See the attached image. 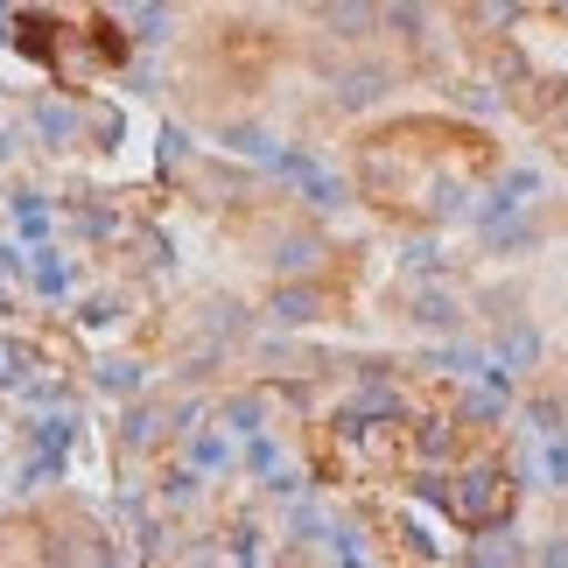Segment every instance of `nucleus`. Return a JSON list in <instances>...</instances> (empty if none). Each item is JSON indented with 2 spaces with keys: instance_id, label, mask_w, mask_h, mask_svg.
<instances>
[{
  "instance_id": "6e6552de",
  "label": "nucleus",
  "mask_w": 568,
  "mask_h": 568,
  "mask_svg": "<svg viewBox=\"0 0 568 568\" xmlns=\"http://www.w3.org/2000/svg\"><path fill=\"white\" fill-rule=\"evenodd\" d=\"M169 29H176V14H169V0H141L134 8V42H148V50H162Z\"/></svg>"
},
{
  "instance_id": "f257e3e1",
  "label": "nucleus",
  "mask_w": 568,
  "mask_h": 568,
  "mask_svg": "<svg viewBox=\"0 0 568 568\" xmlns=\"http://www.w3.org/2000/svg\"><path fill=\"white\" fill-rule=\"evenodd\" d=\"M379 14H386V0H323V29H331L337 42L379 36Z\"/></svg>"
},
{
  "instance_id": "4be33fe9",
  "label": "nucleus",
  "mask_w": 568,
  "mask_h": 568,
  "mask_svg": "<svg viewBox=\"0 0 568 568\" xmlns=\"http://www.w3.org/2000/svg\"><path fill=\"white\" fill-rule=\"evenodd\" d=\"M470 561H519V548H506V534H491V540H477Z\"/></svg>"
},
{
  "instance_id": "cd10ccee",
  "label": "nucleus",
  "mask_w": 568,
  "mask_h": 568,
  "mask_svg": "<svg viewBox=\"0 0 568 568\" xmlns=\"http://www.w3.org/2000/svg\"><path fill=\"white\" fill-rule=\"evenodd\" d=\"M548 8H555V14H568V0H548Z\"/></svg>"
},
{
  "instance_id": "9d476101",
  "label": "nucleus",
  "mask_w": 568,
  "mask_h": 568,
  "mask_svg": "<svg viewBox=\"0 0 568 568\" xmlns=\"http://www.w3.org/2000/svg\"><path fill=\"white\" fill-rule=\"evenodd\" d=\"M36 134L50 148H71L78 141V113H71V105H36Z\"/></svg>"
},
{
  "instance_id": "423d86ee",
  "label": "nucleus",
  "mask_w": 568,
  "mask_h": 568,
  "mask_svg": "<svg viewBox=\"0 0 568 568\" xmlns=\"http://www.w3.org/2000/svg\"><path fill=\"white\" fill-rule=\"evenodd\" d=\"M274 267H281V274H310V267H323V239L288 232V239L274 246Z\"/></svg>"
},
{
  "instance_id": "f03ea898",
  "label": "nucleus",
  "mask_w": 568,
  "mask_h": 568,
  "mask_svg": "<svg viewBox=\"0 0 568 568\" xmlns=\"http://www.w3.org/2000/svg\"><path fill=\"white\" fill-rule=\"evenodd\" d=\"M449 506L464 519H485V513L498 519V513H506V470H470L464 491H449Z\"/></svg>"
},
{
  "instance_id": "a878e982",
  "label": "nucleus",
  "mask_w": 568,
  "mask_h": 568,
  "mask_svg": "<svg viewBox=\"0 0 568 568\" xmlns=\"http://www.w3.org/2000/svg\"><path fill=\"white\" fill-rule=\"evenodd\" d=\"M540 561H568V534H555L548 548H540Z\"/></svg>"
},
{
  "instance_id": "dca6fc26",
  "label": "nucleus",
  "mask_w": 568,
  "mask_h": 568,
  "mask_svg": "<svg viewBox=\"0 0 568 568\" xmlns=\"http://www.w3.org/2000/svg\"><path fill=\"white\" fill-rule=\"evenodd\" d=\"M225 141L239 148V155H253V162H281V155H274V134H260V126H232Z\"/></svg>"
},
{
  "instance_id": "5701e85b",
  "label": "nucleus",
  "mask_w": 568,
  "mask_h": 568,
  "mask_svg": "<svg viewBox=\"0 0 568 568\" xmlns=\"http://www.w3.org/2000/svg\"><path fill=\"white\" fill-rule=\"evenodd\" d=\"M78 323H84V331H105V323H113V302H105V295H99V302H84V316H78Z\"/></svg>"
},
{
  "instance_id": "b1692460",
  "label": "nucleus",
  "mask_w": 568,
  "mask_h": 568,
  "mask_svg": "<svg viewBox=\"0 0 568 568\" xmlns=\"http://www.w3.org/2000/svg\"><path fill=\"white\" fill-rule=\"evenodd\" d=\"M78 232H92V239H105V232H113V211H84V217H78Z\"/></svg>"
},
{
  "instance_id": "6ab92c4d",
  "label": "nucleus",
  "mask_w": 568,
  "mask_h": 568,
  "mask_svg": "<svg viewBox=\"0 0 568 568\" xmlns=\"http://www.w3.org/2000/svg\"><path fill=\"white\" fill-rule=\"evenodd\" d=\"M407 267H414V274H443L449 260H443V246H435V239H414V246H407Z\"/></svg>"
},
{
  "instance_id": "f3484780",
  "label": "nucleus",
  "mask_w": 568,
  "mask_h": 568,
  "mask_svg": "<svg viewBox=\"0 0 568 568\" xmlns=\"http://www.w3.org/2000/svg\"><path fill=\"white\" fill-rule=\"evenodd\" d=\"M225 456H232V449H225V435H211V428L190 443V464H196V470H225Z\"/></svg>"
},
{
  "instance_id": "7ed1b4c3",
  "label": "nucleus",
  "mask_w": 568,
  "mask_h": 568,
  "mask_svg": "<svg viewBox=\"0 0 568 568\" xmlns=\"http://www.w3.org/2000/svg\"><path fill=\"white\" fill-rule=\"evenodd\" d=\"M407 316L422 323V331H435V337H456V331H464V310H456V295H449V288H414Z\"/></svg>"
},
{
  "instance_id": "0eeeda50",
  "label": "nucleus",
  "mask_w": 568,
  "mask_h": 568,
  "mask_svg": "<svg viewBox=\"0 0 568 568\" xmlns=\"http://www.w3.org/2000/svg\"><path fill=\"white\" fill-rule=\"evenodd\" d=\"M379 29H393L400 42H428V8H422V0H386Z\"/></svg>"
},
{
  "instance_id": "ddd939ff",
  "label": "nucleus",
  "mask_w": 568,
  "mask_h": 568,
  "mask_svg": "<svg viewBox=\"0 0 568 568\" xmlns=\"http://www.w3.org/2000/svg\"><path fill=\"white\" fill-rule=\"evenodd\" d=\"M225 428L232 435H260V428H267V407H260L253 393H239V400H225Z\"/></svg>"
},
{
  "instance_id": "f8f14e48",
  "label": "nucleus",
  "mask_w": 568,
  "mask_h": 568,
  "mask_svg": "<svg viewBox=\"0 0 568 568\" xmlns=\"http://www.w3.org/2000/svg\"><path fill=\"white\" fill-rule=\"evenodd\" d=\"M141 379H148V373H141L134 358H105V365H99V386H105V393H120V400H134Z\"/></svg>"
},
{
  "instance_id": "a211bd4d",
  "label": "nucleus",
  "mask_w": 568,
  "mask_h": 568,
  "mask_svg": "<svg viewBox=\"0 0 568 568\" xmlns=\"http://www.w3.org/2000/svg\"><path fill=\"white\" fill-rule=\"evenodd\" d=\"M527 422H534L540 443H555L561 435V400H527Z\"/></svg>"
},
{
  "instance_id": "9b49d317",
  "label": "nucleus",
  "mask_w": 568,
  "mask_h": 568,
  "mask_svg": "<svg viewBox=\"0 0 568 568\" xmlns=\"http://www.w3.org/2000/svg\"><path fill=\"white\" fill-rule=\"evenodd\" d=\"M120 443H126V449H148V443H162V407H126V422H120Z\"/></svg>"
},
{
  "instance_id": "20e7f679",
  "label": "nucleus",
  "mask_w": 568,
  "mask_h": 568,
  "mask_svg": "<svg viewBox=\"0 0 568 568\" xmlns=\"http://www.w3.org/2000/svg\"><path fill=\"white\" fill-rule=\"evenodd\" d=\"M386 92H393V71H386V63H358V71H344L337 105H344V113H365V105H379Z\"/></svg>"
},
{
  "instance_id": "bb28decb",
  "label": "nucleus",
  "mask_w": 568,
  "mask_h": 568,
  "mask_svg": "<svg viewBox=\"0 0 568 568\" xmlns=\"http://www.w3.org/2000/svg\"><path fill=\"white\" fill-rule=\"evenodd\" d=\"M14 148H21V134H14V126H8V134H0V162H8V155H14Z\"/></svg>"
},
{
  "instance_id": "aec40b11",
  "label": "nucleus",
  "mask_w": 568,
  "mask_h": 568,
  "mask_svg": "<svg viewBox=\"0 0 568 568\" xmlns=\"http://www.w3.org/2000/svg\"><path fill=\"white\" fill-rule=\"evenodd\" d=\"M36 288H42V295H63V288H71V274H63V260H57V253H42V267H36Z\"/></svg>"
},
{
  "instance_id": "39448f33",
  "label": "nucleus",
  "mask_w": 568,
  "mask_h": 568,
  "mask_svg": "<svg viewBox=\"0 0 568 568\" xmlns=\"http://www.w3.org/2000/svg\"><path fill=\"white\" fill-rule=\"evenodd\" d=\"M267 316L281 323V331H302V323H316V316H323V295L310 288V281H288V288H274Z\"/></svg>"
},
{
  "instance_id": "4468645a",
  "label": "nucleus",
  "mask_w": 568,
  "mask_h": 568,
  "mask_svg": "<svg viewBox=\"0 0 568 568\" xmlns=\"http://www.w3.org/2000/svg\"><path fill=\"white\" fill-rule=\"evenodd\" d=\"M470 14L485 21V36H506L513 21H519V0H470Z\"/></svg>"
},
{
  "instance_id": "412c9836",
  "label": "nucleus",
  "mask_w": 568,
  "mask_h": 568,
  "mask_svg": "<svg viewBox=\"0 0 568 568\" xmlns=\"http://www.w3.org/2000/svg\"><path fill=\"white\" fill-rule=\"evenodd\" d=\"M162 498H169V506H190V498H196V470H169L162 477Z\"/></svg>"
},
{
  "instance_id": "393cba45",
  "label": "nucleus",
  "mask_w": 568,
  "mask_h": 568,
  "mask_svg": "<svg viewBox=\"0 0 568 568\" xmlns=\"http://www.w3.org/2000/svg\"><path fill=\"white\" fill-rule=\"evenodd\" d=\"M295 534H323V513L316 506H295Z\"/></svg>"
},
{
  "instance_id": "2eb2a0df",
  "label": "nucleus",
  "mask_w": 568,
  "mask_h": 568,
  "mask_svg": "<svg viewBox=\"0 0 568 568\" xmlns=\"http://www.w3.org/2000/svg\"><path fill=\"white\" fill-rule=\"evenodd\" d=\"M29 352H21V344L14 337H0V386H29Z\"/></svg>"
},
{
  "instance_id": "c85d7f7f",
  "label": "nucleus",
  "mask_w": 568,
  "mask_h": 568,
  "mask_svg": "<svg viewBox=\"0 0 568 568\" xmlns=\"http://www.w3.org/2000/svg\"><path fill=\"white\" fill-rule=\"evenodd\" d=\"M561 435H568V400H561Z\"/></svg>"
},
{
  "instance_id": "1a4fd4ad",
  "label": "nucleus",
  "mask_w": 568,
  "mask_h": 568,
  "mask_svg": "<svg viewBox=\"0 0 568 568\" xmlns=\"http://www.w3.org/2000/svg\"><path fill=\"white\" fill-rule=\"evenodd\" d=\"M498 352H506V365H534V358H540V331H534V323H519V316H506Z\"/></svg>"
}]
</instances>
